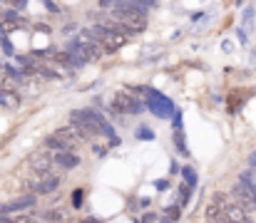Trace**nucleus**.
Returning <instances> with one entry per match:
<instances>
[{"instance_id":"f257e3e1","label":"nucleus","mask_w":256,"mask_h":223,"mask_svg":"<svg viewBox=\"0 0 256 223\" xmlns=\"http://www.w3.org/2000/svg\"><path fill=\"white\" fill-rule=\"evenodd\" d=\"M70 124L78 129V134L82 139H92V137H97L102 132L104 119L97 112H92V109H75V112H70Z\"/></svg>"},{"instance_id":"f03ea898","label":"nucleus","mask_w":256,"mask_h":223,"mask_svg":"<svg viewBox=\"0 0 256 223\" xmlns=\"http://www.w3.org/2000/svg\"><path fill=\"white\" fill-rule=\"evenodd\" d=\"M82 137L78 134L75 127H65V129H58L55 134H50L45 139V149H55V154H60V151H75V144Z\"/></svg>"},{"instance_id":"7ed1b4c3","label":"nucleus","mask_w":256,"mask_h":223,"mask_svg":"<svg viewBox=\"0 0 256 223\" xmlns=\"http://www.w3.org/2000/svg\"><path fill=\"white\" fill-rule=\"evenodd\" d=\"M25 186L30 189L32 196H40V194L48 196V194H52L60 186V176H55V174H35L32 179L25 181Z\"/></svg>"},{"instance_id":"20e7f679","label":"nucleus","mask_w":256,"mask_h":223,"mask_svg":"<svg viewBox=\"0 0 256 223\" xmlns=\"http://www.w3.org/2000/svg\"><path fill=\"white\" fill-rule=\"evenodd\" d=\"M28 164H30V169H32L35 174H52L55 156H52L50 151H35V154H30Z\"/></svg>"},{"instance_id":"39448f33","label":"nucleus","mask_w":256,"mask_h":223,"mask_svg":"<svg viewBox=\"0 0 256 223\" xmlns=\"http://www.w3.org/2000/svg\"><path fill=\"white\" fill-rule=\"evenodd\" d=\"M114 107H117V112H122V114H140V112H142V102H140L137 97L127 94V92H120V94L114 97Z\"/></svg>"},{"instance_id":"423d86ee","label":"nucleus","mask_w":256,"mask_h":223,"mask_svg":"<svg viewBox=\"0 0 256 223\" xmlns=\"http://www.w3.org/2000/svg\"><path fill=\"white\" fill-rule=\"evenodd\" d=\"M30 206H35V196H32V194H25V196H18V199L2 204V206H0V216H10V214L25 211V209H30Z\"/></svg>"},{"instance_id":"0eeeda50","label":"nucleus","mask_w":256,"mask_h":223,"mask_svg":"<svg viewBox=\"0 0 256 223\" xmlns=\"http://www.w3.org/2000/svg\"><path fill=\"white\" fill-rule=\"evenodd\" d=\"M152 97H147V104H150V109L152 112H157V114H162V117H167L174 112V104H172L167 97H162V94H157V92H150Z\"/></svg>"},{"instance_id":"6e6552de","label":"nucleus","mask_w":256,"mask_h":223,"mask_svg":"<svg viewBox=\"0 0 256 223\" xmlns=\"http://www.w3.org/2000/svg\"><path fill=\"white\" fill-rule=\"evenodd\" d=\"M52 156H55V164L62 166L65 171H70V169H75L80 164V159L75 156V151H60V154H52Z\"/></svg>"},{"instance_id":"1a4fd4ad","label":"nucleus","mask_w":256,"mask_h":223,"mask_svg":"<svg viewBox=\"0 0 256 223\" xmlns=\"http://www.w3.org/2000/svg\"><path fill=\"white\" fill-rule=\"evenodd\" d=\"M0 104L8 107V109H15L20 107V97L15 92H8V89H0Z\"/></svg>"},{"instance_id":"9d476101","label":"nucleus","mask_w":256,"mask_h":223,"mask_svg":"<svg viewBox=\"0 0 256 223\" xmlns=\"http://www.w3.org/2000/svg\"><path fill=\"white\" fill-rule=\"evenodd\" d=\"M0 223H32L28 216H0Z\"/></svg>"},{"instance_id":"9b49d317","label":"nucleus","mask_w":256,"mask_h":223,"mask_svg":"<svg viewBox=\"0 0 256 223\" xmlns=\"http://www.w3.org/2000/svg\"><path fill=\"white\" fill-rule=\"evenodd\" d=\"M182 174H184V179H186V184H189V186H194V184H196V176H194V171H192V169H184Z\"/></svg>"},{"instance_id":"f8f14e48","label":"nucleus","mask_w":256,"mask_h":223,"mask_svg":"<svg viewBox=\"0 0 256 223\" xmlns=\"http://www.w3.org/2000/svg\"><path fill=\"white\" fill-rule=\"evenodd\" d=\"M137 137H140V139H152V129H147V127H140V129H137Z\"/></svg>"},{"instance_id":"ddd939ff","label":"nucleus","mask_w":256,"mask_h":223,"mask_svg":"<svg viewBox=\"0 0 256 223\" xmlns=\"http://www.w3.org/2000/svg\"><path fill=\"white\" fill-rule=\"evenodd\" d=\"M72 196H75V206H80V204H82V196H85V194H82V191H75Z\"/></svg>"},{"instance_id":"4468645a","label":"nucleus","mask_w":256,"mask_h":223,"mask_svg":"<svg viewBox=\"0 0 256 223\" xmlns=\"http://www.w3.org/2000/svg\"><path fill=\"white\" fill-rule=\"evenodd\" d=\"M249 164H252V166H256V151L252 154V156H249Z\"/></svg>"}]
</instances>
